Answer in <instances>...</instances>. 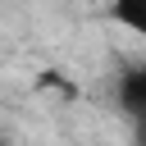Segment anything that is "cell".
Returning <instances> with one entry per match:
<instances>
[{
  "mask_svg": "<svg viewBox=\"0 0 146 146\" xmlns=\"http://www.w3.org/2000/svg\"><path fill=\"white\" fill-rule=\"evenodd\" d=\"M110 18L123 23L128 32L146 36V0H114V5H110Z\"/></svg>",
  "mask_w": 146,
  "mask_h": 146,
  "instance_id": "7a4b0ae2",
  "label": "cell"
},
{
  "mask_svg": "<svg viewBox=\"0 0 146 146\" xmlns=\"http://www.w3.org/2000/svg\"><path fill=\"white\" fill-rule=\"evenodd\" d=\"M0 146H5V141H0Z\"/></svg>",
  "mask_w": 146,
  "mask_h": 146,
  "instance_id": "3957f363",
  "label": "cell"
},
{
  "mask_svg": "<svg viewBox=\"0 0 146 146\" xmlns=\"http://www.w3.org/2000/svg\"><path fill=\"white\" fill-rule=\"evenodd\" d=\"M119 105H123L128 119L146 123V64H137L119 78Z\"/></svg>",
  "mask_w": 146,
  "mask_h": 146,
  "instance_id": "6da1fadb",
  "label": "cell"
}]
</instances>
